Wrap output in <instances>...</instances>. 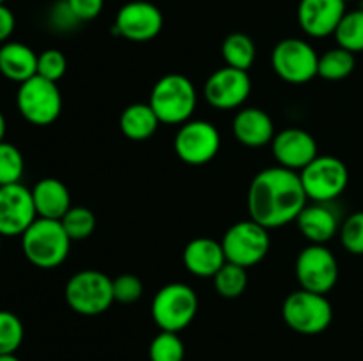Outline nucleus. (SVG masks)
Wrapping results in <instances>:
<instances>
[{"label": "nucleus", "mask_w": 363, "mask_h": 361, "mask_svg": "<svg viewBox=\"0 0 363 361\" xmlns=\"http://www.w3.org/2000/svg\"><path fill=\"white\" fill-rule=\"evenodd\" d=\"M308 204L300 173L284 166L261 170L252 179L247 195L250 219L264 229H280L296 222Z\"/></svg>", "instance_id": "1"}, {"label": "nucleus", "mask_w": 363, "mask_h": 361, "mask_svg": "<svg viewBox=\"0 0 363 361\" xmlns=\"http://www.w3.org/2000/svg\"><path fill=\"white\" fill-rule=\"evenodd\" d=\"M69 236L59 219L38 218L21 234V250L27 260L39 269H55L69 255Z\"/></svg>", "instance_id": "2"}, {"label": "nucleus", "mask_w": 363, "mask_h": 361, "mask_svg": "<svg viewBox=\"0 0 363 361\" xmlns=\"http://www.w3.org/2000/svg\"><path fill=\"white\" fill-rule=\"evenodd\" d=\"M149 105L162 124H184L197 106V91L184 74H165L152 87Z\"/></svg>", "instance_id": "3"}, {"label": "nucleus", "mask_w": 363, "mask_h": 361, "mask_svg": "<svg viewBox=\"0 0 363 361\" xmlns=\"http://www.w3.org/2000/svg\"><path fill=\"white\" fill-rule=\"evenodd\" d=\"M64 297L71 310L85 317L105 314L116 301L112 278L96 269H85L71 276Z\"/></svg>", "instance_id": "4"}, {"label": "nucleus", "mask_w": 363, "mask_h": 361, "mask_svg": "<svg viewBox=\"0 0 363 361\" xmlns=\"http://www.w3.org/2000/svg\"><path fill=\"white\" fill-rule=\"evenodd\" d=\"M284 322L300 335H319L326 331L333 321L332 303L325 294L311 290H294L282 304Z\"/></svg>", "instance_id": "5"}, {"label": "nucleus", "mask_w": 363, "mask_h": 361, "mask_svg": "<svg viewBox=\"0 0 363 361\" xmlns=\"http://www.w3.org/2000/svg\"><path fill=\"white\" fill-rule=\"evenodd\" d=\"M199 311V297L186 283L162 287L151 304L152 321L162 331L179 333L194 322Z\"/></svg>", "instance_id": "6"}, {"label": "nucleus", "mask_w": 363, "mask_h": 361, "mask_svg": "<svg viewBox=\"0 0 363 361\" xmlns=\"http://www.w3.org/2000/svg\"><path fill=\"white\" fill-rule=\"evenodd\" d=\"M222 248L227 262L248 269L264 260L272 241L269 230L254 219H243L227 229L222 237Z\"/></svg>", "instance_id": "7"}, {"label": "nucleus", "mask_w": 363, "mask_h": 361, "mask_svg": "<svg viewBox=\"0 0 363 361\" xmlns=\"http://www.w3.org/2000/svg\"><path fill=\"white\" fill-rule=\"evenodd\" d=\"M16 106L27 122L34 126H50L62 112V96L55 81L35 74L30 80L20 84Z\"/></svg>", "instance_id": "8"}, {"label": "nucleus", "mask_w": 363, "mask_h": 361, "mask_svg": "<svg viewBox=\"0 0 363 361\" xmlns=\"http://www.w3.org/2000/svg\"><path fill=\"white\" fill-rule=\"evenodd\" d=\"M298 173L307 198L312 202L330 204L344 193L350 183L346 163L335 156H318Z\"/></svg>", "instance_id": "9"}, {"label": "nucleus", "mask_w": 363, "mask_h": 361, "mask_svg": "<svg viewBox=\"0 0 363 361\" xmlns=\"http://www.w3.org/2000/svg\"><path fill=\"white\" fill-rule=\"evenodd\" d=\"M319 55L305 39L287 38L277 42L272 53V66L277 76L293 85L308 84L318 76Z\"/></svg>", "instance_id": "10"}, {"label": "nucleus", "mask_w": 363, "mask_h": 361, "mask_svg": "<svg viewBox=\"0 0 363 361\" xmlns=\"http://www.w3.org/2000/svg\"><path fill=\"white\" fill-rule=\"evenodd\" d=\"M294 271L301 289L328 294L339 280V262L325 244H308L298 255Z\"/></svg>", "instance_id": "11"}, {"label": "nucleus", "mask_w": 363, "mask_h": 361, "mask_svg": "<svg viewBox=\"0 0 363 361\" xmlns=\"http://www.w3.org/2000/svg\"><path fill=\"white\" fill-rule=\"evenodd\" d=\"M220 133L208 120H188L181 124L174 138V151L188 165H206L220 151Z\"/></svg>", "instance_id": "12"}, {"label": "nucleus", "mask_w": 363, "mask_h": 361, "mask_svg": "<svg viewBox=\"0 0 363 361\" xmlns=\"http://www.w3.org/2000/svg\"><path fill=\"white\" fill-rule=\"evenodd\" d=\"M38 219L32 190L21 183L0 186V234L20 236Z\"/></svg>", "instance_id": "13"}, {"label": "nucleus", "mask_w": 363, "mask_h": 361, "mask_svg": "<svg viewBox=\"0 0 363 361\" xmlns=\"http://www.w3.org/2000/svg\"><path fill=\"white\" fill-rule=\"evenodd\" d=\"M116 34L133 42L152 41L163 28V14L155 4L133 0L124 4L116 16Z\"/></svg>", "instance_id": "14"}, {"label": "nucleus", "mask_w": 363, "mask_h": 361, "mask_svg": "<svg viewBox=\"0 0 363 361\" xmlns=\"http://www.w3.org/2000/svg\"><path fill=\"white\" fill-rule=\"evenodd\" d=\"M252 92V81L248 71L236 67L216 69L204 84V98L213 108L234 110L240 108Z\"/></svg>", "instance_id": "15"}, {"label": "nucleus", "mask_w": 363, "mask_h": 361, "mask_svg": "<svg viewBox=\"0 0 363 361\" xmlns=\"http://www.w3.org/2000/svg\"><path fill=\"white\" fill-rule=\"evenodd\" d=\"M272 151L279 166L294 172H301L319 156L315 138L300 127H287L277 133L272 142Z\"/></svg>", "instance_id": "16"}, {"label": "nucleus", "mask_w": 363, "mask_h": 361, "mask_svg": "<svg viewBox=\"0 0 363 361\" xmlns=\"http://www.w3.org/2000/svg\"><path fill=\"white\" fill-rule=\"evenodd\" d=\"M346 13L344 0H300L298 21L311 38H326L335 34Z\"/></svg>", "instance_id": "17"}, {"label": "nucleus", "mask_w": 363, "mask_h": 361, "mask_svg": "<svg viewBox=\"0 0 363 361\" xmlns=\"http://www.w3.org/2000/svg\"><path fill=\"white\" fill-rule=\"evenodd\" d=\"M233 133L240 144L257 149L272 144L275 138V126L272 117L264 110L250 106V108H241L234 115Z\"/></svg>", "instance_id": "18"}, {"label": "nucleus", "mask_w": 363, "mask_h": 361, "mask_svg": "<svg viewBox=\"0 0 363 361\" xmlns=\"http://www.w3.org/2000/svg\"><path fill=\"white\" fill-rule=\"evenodd\" d=\"M298 229L311 244H326L339 232V214L325 202L307 204L296 218Z\"/></svg>", "instance_id": "19"}, {"label": "nucleus", "mask_w": 363, "mask_h": 361, "mask_svg": "<svg viewBox=\"0 0 363 361\" xmlns=\"http://www.w3.org/2000/svg\"><path fill=\"white\" fill-rule=\"evenodd\" d=\"M184 268L201 278H213L227 262L222 243L209 237H195L184 246Z\"/></svg>", "instance_id": "20"}, {"label": "nucleus", "mask_w": 363, "mask_h": 361, "mask_svg": "<svg viewBox=\"0 0 363 361\" xmlns=\"http://www.w3.org/2000/svg\"><path fill=\"white\" fill-rule=\"evenodd\" d=\"M32 198H34L35 212L38 218L46 219H62L64 214L69 211L71 193L62 180L55 177H46L41 179L32 188Z\"/></svg>", "instance_id": "21"}, {"label": "nucleus", "mask_w": 363, "mask_h": 361, "mask_svg": "<svg viewBox=\"0 0 363 361\" xmlns=\"http://www.w3.org/2000/svg\"><path fill=\"white\" fill-rule=\"evenodd\" d=\"M0 74L23 84L38 74V53L23 42H4L0 46Z\"/></svg>", "instance_id": "22"}, {"label": "nucleus", "mask_w": 363, "mask_h": 361, "mask_svg": "<svg viewBox=\"0 0 363 361\" xmlns=\"http://www.w3.org/2000/svg\"><path fill=\"white\" fill-rule=\"evenodd\" d=\"M160 119L149 103H133L126 106L119 117V127L126 138L133 142L149 140L158 131Z\"/></svg>", "instance_id": "23"}, {"label": "nucleus", "mask_w": 363, "mask_h": 361, "mask_svg": "<svg viewBox=\"0 0 363 361\" xmlns=\"http://www.w3.org/2000/svg\"><path fill=\"white\" fill-rule=\"evenodd\" d=\"M222 57L229 67L248 71L254 66L255 57H257L254 39L243 32L229 34L222 42Z\"/></svg>", "instance_id": "24"}, {"label": "nucleus", "mask_w": 363, "mask_h": 361, "mask_svg": "<svg viewBox=\"0 0 363 361\" xmlns=\"http://www.w3.org/2000/svg\"><path fill=\"white\" fill-rule=\"evenodd\" d=\"M354 66H357L354 53L337 46V48L328 50L325 55L319 57L318 76L330 81L344 80V78H347L353 73Z\"/></svg>", "instance_id": "25"}, {"label": "nucleus", "mask_w": 363, "mask_h": 361, "mask_svg": "<svg viewBox=\"0 0 363 361\" xmlns=\"http://www.w3.org/2000/svg\"><path fill=\"white\" fill-rule=\"evenodd\" d=\"M213 282H215V289L220 296L225 297V299H236L247 290V269L233 264V262H225L218 269V273L213 276Z\"/></svg>", "instance_id": "26"}, {"label": "nucleus", "mask_w": 363, "mask_h": 361, "mask_svg": "<svg viewBox=\"0 0 363 361\" xmlns=\"http://www.w3.org/2000/svg\"><path fill=\"white\" fill-rule=\"evenodd\" d=\"M337 45L351 53L363 52V9L344 14L335 30Z\"/></svg>", "instance_id": "27"}, {"label": "nucleus", "mask_w": 363, "mask_h": 361, "mask_svg": "<svg viewBox=\"0 0 363 361\" xmlns=\"http://www.w3.org/2000/svg\"><path fill=\"white\" fill-rule=\"evenodd\" d=\"M60 223H62L64 230H66L71 241L87 239V237H91L94 234L96 225H98L94 212L89 207H84V205H73L64 214Z\"/></svg>", "instance_id": "28"}, {"label": "nucleus", "mask_w": 363, "mask_h": 361, "mask_svg": "<svg viewBox=\"0 0 363 361\" xmlns=\"http://www.w3.org/2000/svg\"><path fill=\"white\" fill-rule=\"evenodd\" d=\"M186 349L179 333L160 331L149 345V361H183Z\"/></svg>", "instance_id": "29"}, {"label": "nucleus", "mask_w": 363, "mask_h": 361, "mask_svg": "<svg viewBox=\"0 0 363 361\" xmlns=\"http://www.w3.org/2000/svg\"><path fill=\"white\" fill-rule=\"evenodd\" d=\"M25 172L23 154L16 145L0 142V186L20 183Z\"/></svg>", "instance_id": "30"}, {"label": "nucleus", "mask_w": 363, "mask_h": 361, "mask_svg": "<svg viewBox=\"0 0 363 361\" xmlns=\"http://www.w3.org/2000/svg\"><path fill=\"white\" fill-rule=\"evenodd\" d=\"M23 322L16 314L0 310V354H14L23 343Z\"/></svg>", "instance_id": "31"}, {"label": "nucleus", "mask_w": 363, "mask_h": 361, "mask_svg": "<svg viewBox=\"0 0 363 361\" xmlns=\"http://www.w3.org/2000/svg\"><path fill=\"white\" fill-rule=\"evenodd\" d=\"M340 243L351 255H363V211L353 212L340 225Z\"/></svg>", "instance_id": "32"}, {"label": "nucleus", "mask_w": 363, "mask_h": 361, "mask_svg": "<svg viewBox=\"0 0 363 361\" xmlns=\"http://www.w3.org/2000/svg\"><path fill=\"white\" fill-rule=\"evenodd\" d=\"M67 71V59L60 50L50 48L38 55V76L50 81H59Z\"/></svg>", "instance_id": "33"}, {"label": "nucleus", "mask_w": 363, "mask_h": 361, "mask_svg": "<svg viewBox=\"0 0 363 361\" xmlns=\"http://www.w3.org/2000/svg\"><path fill=\"white\" fill-rule=\"evenodd\" d=\"M113 283V297L116 301L123 304H131L135 301H138L144 294V283L138 276L130 275H119L117 278L112 280Z\"/></svg>", "instance_id": "34"}, {"label": "nucleus", "mask_w": 363, "mask_h": 361, "mask_svg": "<svg viewBox=\"0 0 363 361\" xmlns=\"http://www.w3.org/2000/svg\"><path fill=\"white\" fill-rule=\"evenodd\" d=\"M50 23L57 28V30H71L80 23L74 13L71 11L67 0H60L50 11Z\"/></svg>", "instance_id": "35"}, {"label": "nucleus", "mask_w": 363, "mask_h": 361, "mask_svg": "<svg viewBox=\"0 0 363 361\" xmlns=\"http://www.w3.org/2000/svg\"><path fill=\"white\" fill-rule=\"evenodd\" d=\"M71 11L80 21H91L101 14L105 0H67Z\"/></svg>", "instance_id": "36"}, {"label": "nucleus", "mask_w": 363, "mask_h": 361, "mask_svg": "<svg viewBox=\"0 0 363 361\" xmlns=\"http://www.w3.org/2000/svg\"><path fill=\"white\" fill-rule=\"evenodd\" d=\"M14 27H16V20L14 14L6 4H0V45L7 42V39L13 35Z\"/></svg>", "instance_id": "37"}, {"label": "nucleus", "mask_w": 363, "mask_h": 361, "mask_svg": "<svg viewBox=\"0 0 363 361\" xmlns=\"http://www.w3.org/2000/svg\"><path fill=\"white\" fill-rule=\"evenodd\" d=\"M6 130H7L6 117H4V113L0 112V142H2L4 137H6Z\"/></svg>", "instance_id": "38"}, {"label": "nucleus", "mask_w": 363, "mask_h": 361, "mask_svg": "<svg viewBox=\"0 0 363 361\" xmlns=\"http://www.w3.org/2000/svg\"><path fill=\"white\" fill-rule=\"evenodd\" d=\"M0 361H21L16 354H0Z\"/></svg>", "instance_id": "39"}, {"label": "nucleus", "mask_w": 363, "mask_h": 361, "mask_svg": "<svg viewBox=\"0 0 363 361\" xmlns=\"http://www.w3.org/2000/svg\"><path fill=\"white\" fill-rule=\"evenodd\" d=\"M0 248H2V234H0Z\"/></svg>", "instance_id": "40"}, {"label": "nucleus", "mask_w": 363, "mask_h": 361, "mask_svg": "<svg viewBox=\"0 0 363 361\" xmlns=\"http://www.w3.org/2000/svg\"><path fill=\"white\" fill-rule=\"evenodd\" d=\"M0 4H6V0H0Z\"/></svg>", "instance_id": "41"}, {"label": "nucleus", "mask_w": 363, "mask_h": 361, "mask_svg": "<svg viewBox=\"0 0 363 361\" xmlns=\"http://www.w3.org/2000/svg\"><path fill=\"white\" fill-rule=\"evenodd\" d=\"M344 2H347V0H344Z\"/></svg>", "instance_id": "42"}]
</instances>
